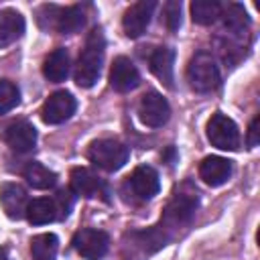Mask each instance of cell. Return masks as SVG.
<instances>
[{"mask_svg":"<svg viewBox=\"0 0 260 260\" xmlns=\"http://www.w3.org/2000/svg\"><path fill=\"white\" fill-rule=\"evenodd\" d=\"M2 138L14 152H30L37 144V130L28 120H16L4 128Z\"/></svg>","mask_w":260,"mask_h":260,"instance_id":"cell-13","label":"cell"},{"mask_svg":"<svg viewBox=\"0 0 260 260\" xmlns=\"http://www.w3.org/2000/svg\"><path fill=\"white\" fill-rule=\"evenodd\" d=\"M83 26H85L83 6L73 4V6H67V8H63V6L59 8L55 30H59L61 35H73V32H79Z\"/></svg>","mask_w":260,"mask_h":260,"instance_id":"cell-20","label":"cell"},{"mask_svg":"<svg viewBox=\"0 0 260 260\" xmlns=\"http://www.w3.org/2000/svg\"><path fill=\"white\" fill-rule=\"evenodd\" d=\"M154 8H156V2H154V0H140V2H134V4L124 12V18H122V26H124L126 37L138 39V37L148 28Z\"/></svg>","mask_w":260,"mask_h":260,"instance_id":"cell-12","label":"cell"},{"mask_svg":"<svg viewBox=\"0 0 260 260\" xmlns=\"http://www.w3.org/2000/svg\"><path fill=\"white\" fill-rule=\"evenodd\" d=\"M160 189V179L158 173L148 167V165H140L132 171V175L126 179L124 183V191L134 199V201H148L152 199Z\"/></svg>","mask_w":260,"mask_h":260,"instance_id":"cell-5","label":"cell"},{"mask_svg":"<svg viewBox=\"0 0 260 260\" xmlns=\"http://www.w3.org/2000/svg\"><path fill=\"white\" fill-rule=\"evenodd\" d=\"M258 122H260V118L256 116L252 122H250V128H248V144L250 146H256L258 144Z\"/></svg>","mask_w":260,"mask_h":260,"instance_id":"cell-28","label":"cell"},{"mask_svg":"<svg viewBox=\"0 0 260 260\" xmlns=\"http://www.w3.org/2000/svg\"><path fill=\"white\" fill-rule=\"evenodd\" d=\"M22 175L28 181V185L35 189H51L57 183V175L51 169H47L43 162H37V160H30L22 169Z\"/></svg>","mask_w":260,"mask_h":260,"instance_id":"cell-22","label":"cell"},{"mask_svg":"<svg viewBox=\"0 0 260 260\" xmlns=\"http://www.w3.org/2000/svg\"><path fill=\"white\" fill-rule=\"evenodd\" d=\"M75 108H77L75 98L69 91L61 89V91L51 93L45 100V104L41 108V118L45 124H61L75 114Z\"/></svg>","mask_w":260,"mask_h":260,"instance_id":"cell-11","label":"cell"},{"mask_svg":"<svg viewBox=\"0 0 260 260\" xmlns=\"http://www.w3.org/2000/svg\"><path fill=\"white\" fill-rule=\"evenodd\" d=\"M0 203H2L4 213L10 219L26 217L28 197H26V191L18 183H2V187H0Z\"/></svg>","mask_w":260,"mask_h":260,"instance_id":"cell-15","label":"cell"},{"mask_svg":"<svg viewBox=\"0 0 260 260\" xmlns=\"http://www.w3.org/2000/svg\"><path fill=\"white\" fill-rule=\"evenodd\" d=\"M197 205H199V199L195 191H177L175 197L169 201L160 219L173 230H179L181 225H187L193 219Z\"/></svg>","mask_w":260,"mask_h":260,"instance_id":"cell-6","label":"cell"},{"mask_svg":"<svg viewBox=\"0 0 260 260\" xmlns=\"http://www.w3.org/2000/svg\"><path fill=\"white\" fill-rule=\"evenodd\" d=\"M175 230L169 228L162 219L148 228V230H136V232H128L124 236V246H122V254L126 260H144L146 256L154 254L156 250L165 248L169 244V240L173 238Z\"/></svg>","mask_w":260,"mask_h":260,"instance_id":"cell-1","label":"cell"},{"mask_svg":"<svg viewBox=\"0 0 260 260\" xmlns=\"http://www.w3.org/2000/svg\"><path fill=\"white\" fill-rule=\"evenodd\" d=\"M223 6L215 0H193L191 2V18L197 24H213L219 16H221Z\"/></svg>","mask_w":260,"mask_h":260,"instance_id":"cell-23","label":"cell"},{"mask_svg":"<svg viewBox=\"0 0 260 260\" xmlns=\"http://www.w3.org/2000/svg\"><path fill=\"white\" fill-rule=\"evenodd\" d=\"M199 177L209 187H219L228 183V179L232 177V160L223 156H215V154L205 156L199 165Z\"/></svg>","mask_w":260,"mask_h":260,"instance_id":"cell-16","label":"cell"},{"mask_svg":"<svg viewBox=\"0 0 260 260\" xmlns=\"http://www.w3.org/2000/svg\"><path fill=\"white\" fill-rule=\"evenodd\" d=\"M69 67H71L69 53H67V49L59 47V49H55L53 53L47 55V59L43 63V75L51 83H59V81H65L67 79Z\"/></svg>","mask_w":260,"mask_h":260,"instance_id":"cell-19","label":"cell"},{"mask_svg":"<svg viewBox=\"0 0 260 260\" xmlns=\"http://www.w3.org/2000/svg\"><path fill=\"white\" fill-rule=\"evenodd\" d=\"M162 158L167 160V165H171V167H173V165H175V158H177V150H175V146H169V148H167V152L162 154Z\"/></svg>","mask_w":260,"mask_h":260,"instance_id":"cell-29","label":"cell"},{"mask_svg":"<svg viewBox=\"0 0 260 260\" xmlns=\"http://www.w3.org/2000/svg\"><path fill=\"white\" fill-rule=\"evenodd\" d=\"M59 252V240L55 234H39L30 240V254L35 260H55Z\"/></svg>","mask_w":260,"mask_h":260,"instance_id":"cell-25","label":"cell"},{"mask_svg":"<svg viewBox=\"0 0 260 260\" xmlns=\"http://www.w3.org/2000/svg\"><path fill=\"white\" fill-rule=\"evenodd\" d=\"M24 35V18L12 8L0 10V49L12 45Z\"/></svg>","mask_w":260,"mask_h":260,"instance_id":"cell-18","label":"cell"},{"mask_svg":"<svg viewBox=\"0 0 260 260\" xmlns=\"http://www.w3.org/2000/svg\"><path fill=\"white\" fill-rule=\"evenodd\" d=\"M59 217V209H57V201L49 199V197H41V199H32L28 201L26 207V219L32 225H45L53 219Z\"/></svg>","mask_w":260,"mask_h":260,"instance_id":"cell-21","label":"cell"},{"mask_svg":"<svg viewBox=\"0 0 260 260\" xmlns=\"http://www.w3.org/2000/svg\"><path fill=\"white\" fill-rule=\"evenodd\" d=\"M69 185H71V191L75 195H81L85 199H104V201H110V189L106 185L104 179H100L91 169H85V167H75L71 171V177H69Z\"/></svg>","mask_w":260,"mask_h":260,"instance_id":"cell-8","label":"cell"},{"mask_svg":"<svg viewBox=\"0 0 260 260\" xmlns=\"http://www.w3.org/2000/svg\"><path fill=\"white\" fill-rule=\"evenodd\" d=\"M173 63H175V51L171 47H154L148 53V67L150 71L167 85L173 87Z\"/></svg>","mask_w":260,"mask_h":260,"instance_id":"cell-17","label":"cell"},{"mask_svg":"<svg viewBox=\"0 0 260 260\" xmlns=\"http://www.w3.org/2000/svg\"><path fill=\"white\" fill-rule=\"evenodd\" d=\"M0 260H8V256H6V250H4V248H0Z\"/></svg>","mask_w":260,"mask_h":260,"instance_id":"cell-30","label":"cell"},{"mask_svg":"<svg viewBox=\"0 0 260 260\" xmlns=\"http://www.w3.org/2000/svg\"><path fill=\"white\" fill-rule=\"evenodd\" d=\"M187 81L199 93H209L219 87V69L209 53L199 51L191 57L187 65Z\"/></svg>","mask_w":260,"mask_h":260,"instance_id":"cell-3","label":"cell"},{"mask_svg":"<svg viewBox=\"0 0 260 260\" xmlns=\"http://www.w3.org/2000/svg\"><path fill=\"white\" fill-rule=\"evenodd\" d=\"M207 138L219 150H236L240 146V130L232 118L215 112L207 122Z\"/></svg>","mask_w":260,"mask_h":260,"instance_id":"cell-7","label":"cell"},{"mask_svg":"<svg viewBox=\"0 0 260 260\" xmlns=\"http://www.w3.org/2000/svg\"><path fill=\"white\" fill-rule=\"evenodd\" d=\"M104 51H106V39L100 28H93L83 45V51L79 53L77 65H75V83L79 87H91L95 85L102 65H104Z\"/></svg>","mask_w":260,"mask_h":260,"instance_id":"cell-2","label":"cell"},{"mask_svg":"<svg viewBox=\"0 0 260 260\" xmlns=\"http://www.w3.org/2000/svg\"><path fill=\"white\" fill-rule=\"evenodd\" d=\"M20 102V91L10 79H0V114L10 112Z\"/></svg>","mask_w":260,"mask_h":260,"instance_id":"cell-26","label":"cell"},{"mask_svg":"<svg viewBox=\"0 0 260 260\" xmlns=\"http://www.w3.org/2000/svg\"><path fill=\"white\" fill-rule=\"evenodd\" d=\"M138 118L144 126L160 128L171 118V106L158 91H146L138 104Z\"/></svg>","mask_w":260,"mask_h":260,"instance_id":"cell-10","label":"cell"},{"mask_svg":"<svg viewBox=\"0 0 260 260\" xmlns=\"http://www.w3.org/2000/svg\"><path fill=\"white\" fill-rule=\"evenodd\" d=\"M128 156H130L128 146L122 144L120 140H114V138L93 140L89 144V148H87V158L95 167H100V169H104L108 173L122 169L128 162Z\"/></svg>","mask_w":260,"mask_h":260,"instance_id":"cell-4","label":"cell"},{"mask_svg":"<svg viewBox=\"0 0 260 260\" xmlns=\"http://www.w3.org/2000/svg\"><path fill=\"white\" fill-rule=\"evenodd\" d=\"M138 83H140V73L136 65L124 55L116 57L110 67V85L116 91H130L138 87Z\"/></svg>","mask_w":260,"mask_h":260,"instance_id":"cell-14","label":"cell"},{"mask_svg":"<svg viewBox=\"0 0 260 260\" xmlns=\"http://www.w3.org/2000/svg\"><path fill=\"white\" fill-rule=\"evenodd\" d=\"M71 244L77 250V254L83 256L85 260H100L108 252L110 236L95 228H83V230L75 232Z\"/></svg>","mask_w":260,"mask_h":260,"instance_id":"cell-9","label":"cell"},{"mask_svg":"<svg viewBox=\"0 0 260 260\" xmlns=\"http://www.w3.org/2000/svg\"><path fill=\"white\" fill-rule=\"evenodd\" d=\"M162 20H165V24H167V28L171 30V32H175V30H179V26H181V2L179 0H169L165 6H162Z\"/></svg>","mask_w":260,"mask_h":260,"instance_id":"cell-27","label":"cell"},{"mask_svg":"<svg viewBox=\"0 0 260 260\" xmlns=\"http://www.w3.org/2000/svg\"><path fill=\"white\" fill-rule=\"evenodd\" d=\"M221 16H223V24H225V30L230 35H246L248 26H250V18L244 10V6L240 4H230L225 10H221Z\"/></svg>","mask_w":260,"mask_h":260,"instance_id":"cell-24","label":"cell"}]
</instances>
